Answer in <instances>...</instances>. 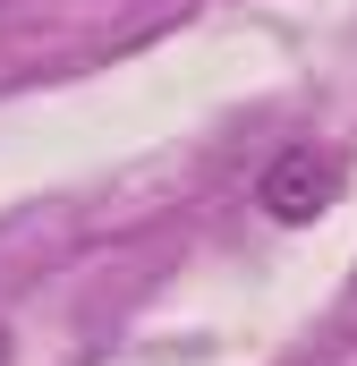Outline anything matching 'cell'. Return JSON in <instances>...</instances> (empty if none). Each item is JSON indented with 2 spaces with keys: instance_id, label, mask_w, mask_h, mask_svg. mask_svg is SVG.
Masks as SVG:
<instances>
[{
  "instance_id": "1",
  "label": "cell",
  "mask_w": 357,
  "mask_h": 366,
  "mask_svg": "<svg viewBox=\"0 0 357 366\" xmlns=\"http://www.w3.org/2000/svg\"><path fill=\"white\" fill-rule=\"evenodd\" d=\"M341 187H349V154H332V145H289V154L264 162L256 204H264L272 222H315V213L341 204Z\"/></svg>"
},
{
  "instance_id": "2",
  "label": "cell",
  "mask_w": 357,
  "mask_h": 366,
  "mask_svg": "<svg viewBox=\"0 0 357 366\" xmlns=\"http://www.w3.org/2000/svg\"><path fill=\"white\" fill-rule=\"evenodd\" d=\"M0 358H9V341H0Z\"/></svg>"
}]
</instances>
